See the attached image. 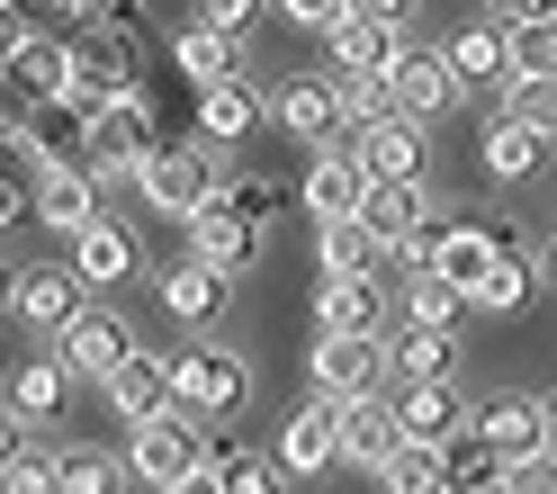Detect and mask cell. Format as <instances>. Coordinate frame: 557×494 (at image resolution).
I'll list each match as a JSON object with an SVG mask.
<instances>
[{"mask_svg": "<svg viewBox=\"0 0 557 494\" xmlns=\"http://www.w3.org/2000/svg\"><path fill=\"white\" fill-rule=\"evenodd\" d=\"M333 90H342V135H360V126H377V118H396L387 73H333Z\"/></svg>", "mask_w": 557, "mask_h": 494, "instance_id": "40", "label": "cell"}, {"mask_svg": "<svg viewBox=\"0 0 557 494\" xmlns=\"http://www.w3.org/2000/svg\"><path fill=\"white\" fill-rule=\"evenodd\" d=\"M441 477H449V494H468V485H485V477H504V468H495V449L476 441V422H459V432L441 441Z\"/></svg>", "mask_w": 557, "mask_h": 494, "instance_id": "41", "label": "cell"}, {"mask_svg": "<svg viewBox=\"0 0 557 494\" xmlns=\"http://www.w3.org/2000/svg\"><path fill=\"white\" fill-rule=\"evenodd\" d=\"M476 162H485V181H540V162H548V135H531L521 118H485L476 126Z\"/></svg>", "mask_w": 557, "mask_h": 494, "instance_id": "23", "label": "cell"}, {"mask_svg": "<svg viewBox=\"0 0 557 494\" xmlns=\"http://www.w3.org/2000/svg\"><path fill=\"white\" fill-rule=\"evenodd\" d=\"M333 413H342L333 396H306L288 422H278V449H270V458H278L288 477H324V468H333Z\"/></svg>", "mask_w": 557, "mask_h": 494, "instance_id": "20", "label": "cell"}, {"mask_svg": "<svg viewBox=\"0 0 557 494\" xmlns=\"http://www.w3.org/2000/svg\"><path fill=\"white\" fill-rule=\"evenodd\" d=\"M207 477H216V494H288V468L243 441H207Z\"/></svg>", "mask_w": 557, "mask_h": 494, "instance_id": "31", "label": "cell"}, {"mask_svg": "<svg viewBox=\"0 0 557 494\" xmlns=\"http://www.w3.org/2000/svg\"><path fill=\"white\" fill-rule=\"evenodd\" d=\"M126 468H135V485H153V494L189 485V477L207 468L198 413H189V405H162V413H145V422H126Z\"/></svg>", "mask_w": 557, "mask_h": 494, "instance_id": "1", "label": "cell"}, {"mask_svg": "<svg viewBox=\"0 0 557 494\" xmlns=\"http://www.w3.org/2000/svg\"><path fill=\"white\" fill-rule=\"evenodd\" d=\"M396 449H405V432H396V405H387V396H351V405L333 413V468L377 477Z\"/></svg>", "mask_w": 557, "mask_h": 494, "instance_id": "10", "label": "cell"}, {"mask_svg": "<svg viewBox=\"0 0 557 494\" xmlns=\"http://www.w3.org/2000/svg\"><path fill=\"white\" fill-rule=\"evenodd\" d=\"M360 189H369V171H360V153H351V145H324L315 162H306V181H297L306 217H351Z\"/></svg>", "mask_w": 557, "mask_h": 494, "instance_id": "25", "label": "cell"}, {"mask_svg": "<svg viewBox=\"0 0 557 494\" xmlns=\"http://www.w3.org/2000/svg\"><path fill=\"white\" fill-rule=\"evenodd\" d=\"M18 449H27V422H18L10 405H0V468H10V458H18Z\"/></svg>", "mask_w": 557, "mask_h": 494, "instance_id": "53", "label": "cell"}, {"mask_svg": "<svg viewBox=\"0 0 557 494\" xmlns=\"http://www.w3.org/2000/svg\"><path fill=\"white\" fill-rule=\"evenodd\" d=\"M531 288H540V261H512V252H495V270H485L476 279V314H521V306H531Z\"/></svg>", "mask_w": 557, "mask_h": 494, "instance_id": "36", "label": "cell"}, {"mask_svg": "<svg viewBox=\"0 0 557 494\" xmlns=\"http://www.w3.org/2000/svg\"><path fill=\"white\" fill-rule=\"evenodd\" d=\"M171 494H216V477H207V468H198V477H189V485H171Z\"/></svg>", "mask_w": 557, "mask_h": 494, "instance_id": "57", "label": "cell"}, {"mask_svg": "<svg viewBox=\"0 0 557 494\" xmlns=\"http://www.w3.org/2000/svg\"><path fill=\"white\" fill-rule=\"evenodd\" d=\"M468 494H512V485H504V477H485V485H468Z\"/></svg>", "mask_w": 557, "mask_h": 494, "instance_id": "58", "label": "cell"}, {"mask_svg": "<svg viewBox=\"0 0 557 494\" xmlns=\"http://www.w3.org/2000/svg\"><path fill=\"white\" fill-rule=\"evenodd\" d=\"M63 396H73V369H63L54 350H27V360L10 369V413H18V422H54Z\"/></svg>", "mask_w": 557, "mask_h": 494, "instance_id": "30", "label": "cell"}, {"mask_svg": "<svg viewBox=\"0 0 557 494\" xmlns=\"http://www.w3.org/2000/svg\"><path fill=\"white\" fill-rule=\"evenodd\" d=\"M270 126L288 135V145H306V153L342 145V90H333V73H288L270 90Z\"/></svg>", "mask_w": 557, "mask_h": 494, "instance_id": "7", "label": "cell"}, {"mask_svg": "<svg viewBox=\"0 0 557 494\" xmlns=\"http://www.w3.org/2000/svg\"><path fill=\"white\" fill-rule=\"evenodd\" d=\"M387 252H377V234L360 217H315V270L342 279V270H377Z\"/></svg>", "mask_w": 557, "mask_h": 494, "instance_id": "35", "label": "cell"}, {"mask_svg": "<svg viewBox=\"0 0 557 494\" xmlns=\"http://www.w3.org/2000/svg\"><path fill=\"white\" fill-rule=\"evenodd\" d=\"M234 54H243L234 37H216V27H198V18H189L181 37H171V73H181L189 90H207V82H234Z\"/></svg>", "mask_w": 557, "mask_h": 494, "instance_id": "33", "label": "cell"}, {"mask_svg": "<svg viewBox=\"0 0 557 494\" xmlns=\"http://www.w3.org/2000/svg\"><path fill=\"white\" fill-rule=\"evenodd\" d=\"M0 18H10V0H0Z\"/></svg>", "mask_w": 557, "mask_h": 494, "instance_id": "60", "label": "cell"}, {"mask_svg": "<svg viewBox=\"0 0 557 494\" xmlns=\"http://www.w3.org/2000/svg\"><path fill=\"white\" fill-rule=\"evenodd\" d=\"M495 27H531V18H557V0H485Z\"/></svg>", "mask_w": 557, "mask_h": 494, "instance_id": "50", "label": "cell"}, {"mask_svg": "<svg viewBox=\"0 0 557 494\" xmlns=\"http://www.w3.org/2000/svg\"><path fill=\"white\" fill-rule=\"evenodd\" d=\"M270 18V0H198V27H216V37H252V27Z\"/></svg>", "mask_w": 557, "mask_h": 494, "instance_id": "45", "label": "cell"}, {"mask_svg": "<svg viewBox=\"0 0 557 494\" xmlns=\"http://www.w3.org/2000/svg\"><path fill=\"white\" fill-rule=\"evenodd\" d=\"M306 378H315V396H333V405L377 396V386H387V333H315Z\"/></svg>", "mask_w": 557, "mask_h": 494, "instance_id": "6", "label": "cell"}, {"mask_svg": "<svg viewBox=\"0 0 557 494\" xmlns=\"http://www.w3.org/2000/svg\"><path fill=\"white\" fill-rule=\"evenodd\" d=\"M441 63L459 73V90H504L512 82V37L495 18H476V27H459V37L441 46Z\"/></svg>", "mask_w": 557, "mask_h": 494, "instance_id": "21", "label": "cell"}, {"mask_svg": "<svg viewBox=\"0 0 557 494\" xmlns=\"http://www.w3.org/2000/svg\"><path fill=\"white\" fill-rule=\"evenodd\" d=\"M342 145L360 153L369 181H423V162H432V126H413V118H377L360 135H342Z\"/></svg>", "mask_w": 557, "mask_h": 494, "instance_id": "12", "label": "cell"}, {"mask_svg": "<svg viewBox=\"0 0 557 494\" xmlns=\"http://www.w3.org/2000/svg\"><path fill=\"white\" fill-rule=\"evenodd\" d=\"M387 99H396V118L432 126V118L459 109V73L441 63V46H396V63H387Z\"/></svg>", "mask_w": 557, "mask_h": 494, "instance_id": "8", "label": "cell"}, {"mask_svg": "<svg viewBox=\"0 0 557 494\" xmlns=\"http://www.w3.org/2000/svg\"><path fill=\"white\" fill-rule=\"evenodd\" d=\"M315 333H387V288H377V270L315 279Z\"/></svg>", "mask_w": 557, "mask_h": 494, "instance_id": "15", "label": "cell"}, {"mask_svg": "<svg viewBox=\"0 0 557 494\" xmlns=\"http://www.w3.org/2000/svg\"><path fill=\"white\" fill-rule=\"evenodd\" d=\"M90 217H99V181L82 162H46L37 181H27V225H46L54 243H73Z\"/></svg>", "mask_w": 557, "mask_h": 494, "instance_id": "11", "label": "cell"}, {"mask_svg": "<svg viewBox=\"0 0 557 494\" xmlns=\"http://www.w3.org/2000/svg\"><path fill=\"white\" fill-rule=\"evenodd\" d=\"M135 18H145V0H82V27L99 37H135Z\"/></svg>", "mask_w": 557, "mask_h": 494, "instance_id": "48", "label": "cell"}, {"mask_svg": "<svg viewBox=\"0 0 557 494\" xmlns=\"http://www.w3.org/2000/svg\"><path fill=\"white\" fill-rule=\"evenodd\" d=\"M423 207H432V189H423V181H369L351 217L377 234V252H396V243H405L413 225H423Z\"/></svg>", "mask_w": 557, "mask_h": 494, "instance_id": "26", "label": "cell"}, {"mask_svg": "<svg viewBox=\"0 0 557 494\" xmlns=\"http://www.w3.org/2000/svg\"><path fill=\"white\" fill-rule=\"evenodd\" d=\"M10 27H18V37H73L82 0H10Z\"/></svg>", "mask_w": 557, "mask_h": 494, "instance_id": "43", "label": "cell"}, {"mask_svg": "<svg viewBox=\"0 0 557 494\" xmlns=\"http://www.w3.org/2000/svg\"><path fill=\"white\" fill-rule=\"evenodd\" d=\"M504 485H512V494H557V449H548V441L521 449L512 468H504Z\"/></svg>", "mask_w": 557, "mask_h": 494, "instance_id": "47", "label": "cell"}, {"mask_svg": "<svg viewBox=\"0 0 557 494\" xmlns=\"http://www.w3.org/2000/svg\"><path fill=\"white\" fill-rule=\"evenodd\" d=\"M234 306V270H216V261H171L162 270V314H171V324H189V333H207V324H216V314Z\"/></svg>", "mask_w": 557, "mask_h": 494, "instance_id": "13", "label": "cell"}, {"mask_svg": "<svg viewBox=\"0 0 557 494\" xmlns=\"http://www.w3.org/2000/svg\"><path fill=\"white\" fill-rule=\"evenodd\" d=\"M0 90H18L27 109L63 99V37H18L10 54H0Z\"/></svg>", "mask_w": 557, "mask_h": 494, "instance_id": "29", "label": "cell"}, {"mask_svg": "<svg viewBox=\"0 0 557 494\" xmlns=\"http://www.w3.org/2000/svg\"><path fill=\"white\" fill-rule=\"evenodd\" d=\"M0 494H54V449H18L0 468Z\"/></svg>", "mask_w": 557, "mask_h": 494, "instance_id": "46", "label": "cell"}, {"mask_svg": "<svg viewBox=\"0 0 557 494\" xmlns=\"http://www.w3.org/2000/svg\"><path fill=\"white\" fill-rule=\"evenodd\" d=\"M476 441L495 449V468H512L521 449H540V396H495L476 413Z\"/></svg>", "mask_w": 557, "mask_h": 494, "instance_id": "32", "label": "cell"}, {"mask_svg": "<svg viewBox=\"0 0 557 494\" xmlns=\"http://www.w3.org/2000/svg\"><path fill=\"white\" fill-rule=\"evenodd\" d=\"M423 270H441L459 297H476V279L495 270V243H485V225H441V243H432Z\"/></svg>", "mask_w": 557, "mask_h": 494, "instance_id": "34", "label": "cell"}, {"mask_svg": "<svg viewBox=\"0 0 557 494\" xmlns=\"http://www.w3.org/2000/svg\"><path fill=\"white\" fill-rule=\"evenodd\" d=\"M63 270H73L82 288L99 297V288H117V279H135V270H145V243H135L117 217H90V225L73 234V261H63Z\"/></svg>", "mask_w": 557, "mask_h": 494, "instance_id": "14", "label": "cell"}, {"mask_svg": "<svg viewBox=\"0 0 557 494\" xmlns=\"http://www.w3.org/2000/svg\"><path fill=\"white\" fill-rule=\"evenodd\" d=\"M540 441L557 449V396H540Z\"/></svg>", "mask_w": 557, "mask_h": 494, "instance_id": "55", "label": "cell"}, {"mask_svg": "<svg viewBox=\"0 0 557 494\" xmlns=\"http://www.w3.org/2000/svg\"><path fill=\"white\" fill-rule=\"evenodd\" d=\"M540 279H548V288H557V234L540 243Z\"/></svg>", "mask_w": 557, "mask_h": 494, "instance_id": "56", "label": "cell"}, {"mask_svg": "<svg viewBox=\"0 0 557 494\" xmlns=\"http://www.w3.org/2000/svg\"><path fill=\"white\" fill-rule=\"evenodd\" d=\"M189 252H198V261H216V270H234V279H243V270H252V261H261V225H252V217H234V207H225V198H207V207H198V217H189Z\"/></svg>", "mask_w": 557, "mask_h": 494, "instance_id": "19", "label": "cell"}, {"mask_svg": "<svg viewBox=\"0 0 557 494\" xmlns=\"http://www.w3.org/2000/svg\"><path fill=\"white\" fill-rule=\"evenodd\" d=\"M387 378L413 386V378H459V342L449 324H396L387 333Z\"/></svg>", "mask_w": 557, "mask_h": 494, "instance_id": "28", "label": "cell"}, {"mask_svg": "<svg viewBox=\"0 0 557 494\" xmlns=\"http://www.w3.org/2000/svg\"><path fill=\"white\" fill-rule=\"evenodd\" d=\"M99 396H109V413H117V422H145V413H162V405H171V360L135 342L126 360L99 378Z\"/></svg>", "mask_w": 557, "mask_h": 494, "instance_id": "16", "label": "cell"}, {"mask_svg": "<svg viewBox=\"0 0 557 494\" xmlns=\"http://www.w3.org/2000/svg\"><path fill=\"white\" fill-rule=\"evenodd\" d=\"M504 118H521L531 135L557 145V73H512V82H504Z\"/></svg>", "mask_w": 557, "mask_h": 494, "instance_id": "38", "label": "cell"}, {"mask_svg": "<svg viewBox=\"0 0 557 494\" xmlns=\"http://www.w3.org/2000/svg\"><path fill=\"white\" fill-rule=\"evenodd\" d=\"M54 494H135V468H126V449L63 441L54 449Z\"/></svg>", "mask_w": 557, "mask_h": 494, "instance_id": "27", "label": "cell"}, {"mask_svg": "<svg viewBox=\"0 0 557 494\" xmlns=\"http://www.w3.org/2000/svg\"><path fill=\"white\" fill-rule=\"evenodd\" d=\"M485 243H495V252H512V261H531V252H540V243H531V234H521L512 217H495V225H485Z\"/></svg>", "mask_w": 557, "mask_h": 494, "instance_id": "51", "label": "cell"}, {"mask_svg": "<svg viewBox=\"0 0 557 494\" xmlns=\"http://www.w3.org/2000/svg\"><path fill=\"white\" fill-rule=\"evenodd\" d=\"M82 306H90V288H82V279L63 270V261L27 270V279H18V297H10V314H18L27 333H63V324H73V314H82Z\"/></svg>", "mask_w": 557, "mask_h": 494, "instance_id": "17", "label": "cell"}, {"mask_svg": "<svg viewBox=\"0 0 557 494\" xmlns=\"http://www.w3.org/2000/svg\"><path fill=\"white\" fill-rule=\"evenodd\" d=\"M171 360V405H189V413H243L252 405V360L225 342H181V350H162Z\"/></svg>", "mask_w": 557, "mask_h": 494, "instance_id": "3", "label": "cell"}, {"mask_svg": "<svg viewBox=\"0 0 557 494\" xmlns=\"http://www.w3.org/2000/svg\"><path fill=\"white\" fill-rule=\"evenodd\" d=\"M153 145H162V135H153L145 90H126V99H109V109L82 118V171H90L99 189H109V181H135V171L153 162Z\"/></svg>", "mask_w": 557, "mask_h": 494, "instance_id": "2", "label": "cell"}, {"mask_svg": "<svg viewBox=\"0 0 557 494\" xmlns=\"http://www.w3.org/2000/svg\"><path fill=\"white\" fill-rule=\"evenodd\" d=\"M351 10H360V18H387V27H405V18H413V0H351Z\"/></svg>", "mask_w": 557, "mask_h": 494, "instance_id": "54", "label": "cell"}, {"mask_svg": "<svg viewBox=\"0 0 557 494\" xmlns=\"http://www.w3.org/2000/svg\"><path fill=\"white\" fill-rule=\"evenodd\" d=\"M10 297H18V279H10V270H0V306H10Z\"/></svg>", "mask_w": 557, "mask_h": 494, "instance_id": "59", "label": "cell"}, {"mask_svg": "<svg viewBox=\"0 0 557 494\" xmlns=\"http://www.w3.org/2000/svg\"><path fill=\"white\" fill-rule=\"evenodd\" d=\"M459 314H468V297L441 270H405V324H459Z\"/></svg>", "mask_w": 557, "mask_h": 494, "instance_id": "39", "label": "cell"}, {"mask_svg": "<svg viewBox=\"0 0 557 494\" xmlns=\"http://www.w3.org/2000/svg\"><path fill=\"white\" fill-rule=\"evenodd\" d=\"M504 37H512V73H557V18L504 27Z\"/></svg>", "mask_w": 557, "mask_h": 494, "instance_id": "44", "label": "cell"}, {"mask_svg": "<svg viewBox=\"0 0 557 494\" xmlns=\"http://www.w3.org/2000/svg\"><path fill=\"white\" fill-rule=\"evenodd\" d=\"M396 46H405V27H387V18H360V10H342V18L324 27L333 73H387V63H396Z\"/></svg>", "mask_w": 557, "mask_h": 494, "instance_id": "22", "label": "cell"}, {"mask_svg": "<svg viewBox=\"0 0 557 494\" xmlns=\"http://www.w3.org/2000/svg\"><path fill=\"white\" fill-rule=\"evenodd\" d=\"M10 225H27V181L0 171V234H10Z\"/></svg>", "mask_w": 557, "mask_h": 494, "instance_id": "52", "label": "cell"}, {"mask_svg": "<svg viewBox=\"0 0 557 494\" xmlns=\"http://www.w3.org/2000/svg\"><path fill=\"white\" fill-rule=\"evenodd\" d=\"M377 494H449V477H441V441H405L387 468H377Z\"/></svg>", "mask_w": 557, "mask_h": 494, "instance_id": "37", "label": "cell"}, {"mask_svg": "<svg viewBox=\"0 0 557 494\" xmlns=\"http://www.w3.org/2000/svg\"><path fill=\"white\" fill-rule=\"evenodd\" d=\"M0 153H10V145H0Z\"/></svg>", "mask_w": 557, "mask_h": 494, "instance_id": "61", "label": "cell"}, {"mask_svg": "<svg viewBox=\"0 0 557 494\" xmlns=\"http://www.w3.org/2000/svg\"><path fill=\"white\" fill-rule=\"evenodd\" d=\"M216 145H153V162L135 171V189H145V207L153 217H171V225H189L207 198H216V162H207Z\"/></svg>", "mask_w": 557, "mask_h": 494, "instance_id": "5", "label": "cell"}, {"mask_svg": "<svg viewBox=\"0 0 557 494\" xmlns=\"http://www.w3.org/2000/svg\"><path fill=\"white\" fill-rule=\"evenodd\" d=\"M270 10L288 18V27H315V37H324V27H333L342 10H351V0H270Z\"/></svg>", "mask_w": 557, "mask_h": 494, "instance_id": "49", "label": "cell"}, {"mask_svg": "<svg viewBox=\"0 0 557 494\" xmlns=\"http://www.w3.org/2000/svg\"><path fill=\"white\" fill-rule=\"evenodd\" d=\"M216 198L234 207V217H252V225H270L278 207H288V189H278L270 171H234V181H216Z\"/></svg>", "mask_w": 557, "mask_h": 494, "instance_id": "42", "label": "cell"}, {"mask_svg": "<svg viewBox=\"0 0 557 494\" xmlns=\"http://www.w3.org/2000/svg\"><path fill=\"white\" fill-rule=\"evenodd\" d=\"M126 350H135V324H126V314H117V306H82V314H73V324H63V333H54V360H63V369H73V386H82V378L99 386V378H109V369L126 360Z\"/></svg>", "mask_w": 557, "mask_h": 494, "instance_id": "9", "label": "cell"}, {"mask_svg": "<svg viewBox=\"0 0 557 494\" xmlns=\"http://www.w3.org/2000/svg\"><path fill=\"white\" fill-rule=\"evenodd\" d=\"M387 405H396V432L405 441H449L468 422L459 413V378H413V386H396Z\"/></svg>", "mask_w": 557, "mask_h": 494, "instance_id": "24", "label": "cell"}, {"mask_svg": "<svg viewBox=\"0 0 557 494\" xmlns=\"http://www.w3.org/2000/svg\"><path fill=\"white\" fill-rule=\"evenodd\" d=\"M126 90H145V82H135L126 37L73 27V37H63V99H73V109H109V99H126Z\"/></svg>", "mask_w": 557, "mask_h": 494, "instance_id": "4", "label": "cell"}, {"mask_svg": "<svg viewBox=\"0 0 557 494\" xmlns=\"http://www.w3.org/2000/svg\"><path fill=\"white\" fill-rule=\"evenodd\" d=\"M252 126H270V90H252L243 73L198 90V145H243Z\"/></svg>", "mask_w": 557, "mask_h": 494, "instance_id": "18", "label": "cell"}]
</instances>
